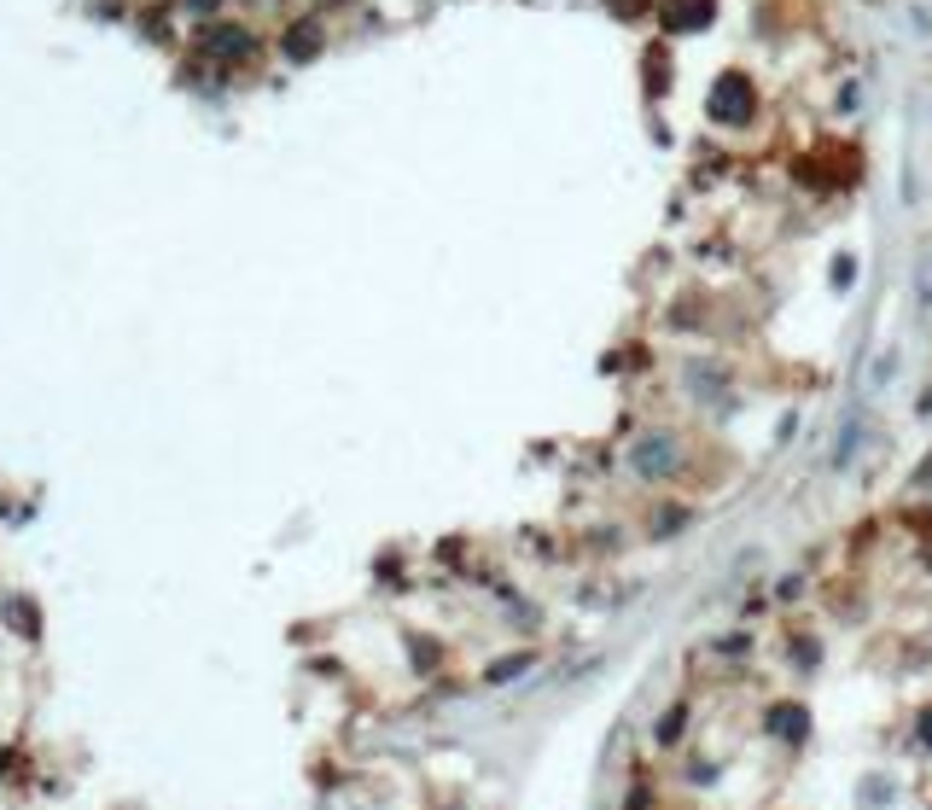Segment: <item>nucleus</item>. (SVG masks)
<instances>
[{
  "label": "nucleus",
  "instance_id": "nucleus-3",
  "mask_svg": "<svg viewBox=\"0 0 932 810\" xmlns=\"http://www.w3.org/2000/svg\"><path fill=\"white\" fill-rule=\"evenodd\" d=\"M717 18V0H665L659 6V24H665L670 35H694V30H705Z\"/></svg>",
  "mask_w": 932,
  "mask_h": 810
},
{
  "label": "nucleus",
  "instance_id": "nucleus-2",
  "mask_svg": "<svg viewBox=\"0 0 932 810\" xmlns=\"http://www.w3.org/2000/svg\"><path fill=\"white\" fill-rule=\"evenodd\" d=\"M676 455H682V449H676V438H665V432H647V438L630 449V467L641 478H665V473H676Z\"/></svg>",
  "mask_w": 932,
  "mask_h": 810
},
{
  "label": "nucleus",
  "instance_id": "nucleus-1",
  "mask_svg": "<svg viewBox=\"0 0 932 810\" xmlns=\"http://www.w3.org/2000/svg\"><path fill=\"white\" fill-rule=\"evenodd\" d=\"M752 111H758V94H752V82H746L740 70H723V76L711 82L705 117H711V123H729V129H740V123H746Z\"/></svg>",
  "mask_w": 932,
  "mask_h": 810
}]
</instances>
